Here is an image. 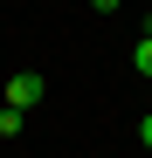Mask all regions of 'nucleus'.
I'll list each match as a JSON object with an SVG mask.
<instances>
[{"label": "nucleus", "mask_w": 152, "mask_h": 158, "mask_svg": "<svg viewBox=\"0 0 152 158\" xmlns=\"http://www.w3.org/2000/svg\"><path fill=\"white\" fill-rule=\"evenodd\" d=\"M35 103H42V76H35V69L7 76V110H35Z\"/></svg>", "instance_id": "obj_1"}, {"label": "nucleus", "mask_w": 152, "mask_h": 158, "mask_svg": "<svg viewBox=\"0 0 152 158\" xmlns=\"http://www.w3.org/2000/svg\"><path fill=\"white\" fill-rule=\"evenodd\" d=\"M132 69H138V76H152V35H138V48H132Z\"/></svg>", "instance_id": "obj_2"}, {"label": "nucleus", "mask_w": 152, "mask_h": 158, "mask_svg": "<svg viewBox=\"0 0 152 158\" xmlns=\"http://www.w3.org/2000/svg\"><path fill=\"white\" fill-rule=\"evenodd\" d=\"M138 144H152V117H145V124H138Z\"/></svg>", "instance_id": "obj_3"}, {"label": "nucleus", "mask_w": 152, "mask_h": 158, "mask_svg": "<svg viewBox=\"0 0 152 158\" xmlns=\"http://www.w3.org/2000/svg\"><path fill=\"white\" fill-rule=\"evenodd\" d=\"M90 7H97V14H111V7H118V0H90Z\"/></svg>", "instance_id": "obj_4"}]
</instances>
